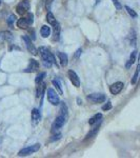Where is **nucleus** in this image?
<instances>
[{
	"label": "nucleus",
	"instance_id": "obj_1",
	"mask_svg": "<svg viewBox=\"0 0 140 158\" xmlns=\"http://www.w3.org/2000/svg\"><path fill=\"white\" fill-rule=\"evenodd\" d=\"M39 53H40V56H41V58H42L43 65H44L45 68H51L53 63H56L55 57L53 56L52 53L50 52V50H47V48L40 47L39 48Z\"/></svg>",
	"mask_w": 140,
	"mask_h": 158
},
{
	"label": "nucleus",
	"instance_id": "obj_2",
	"mask_svg": "<svg viewBox=\"0 0 140 158\" xmlns=\"http://www.w3.org/2000/svg\"><path fill=\"white\" fill-rule=\"evenodd\" d=\"M67 119H68V115L62 114V113H59V115L56 117L54 123H53V127H52L53 133H57V132L59 131L63 126H64V123L67 122Z\"/></svg>",
	"mask_w": 140,
	"mask_h": 158
},
{
	"label": "nucleus",
	"instance_id": "obj_3",
	"mask_svg": "<svg viewBox=\"0 0 140 158\" xmlns=\"http://www.w3.org/2000/svg\"><path fill=\"white\" fill-rule=\"evenodd\" d=\"M90 102H93V103H102L105 101V95L104 94H101V93H93V94H90L88 95L86 97Z\"/></svg>",
	"mask_w": 140,
	"mask_h": 158
},
{
	"label": "nucleus",
	"instance_id": "obj_4",
	"mask_svg": "<svg viewBox=\"0 0 140 158\" xmlns=\"http://www.w3.org/2000/svg\"><path fill=\"white\" fill-rule=\"evenodd\" d=\"M39 149H40V144L39 143L33 144V146L23 148L22 150H20L18 155H19V156H27V155H31V154H33V153L37 152Z\"/></svg>",
	"mask_w": 140,
	"mask_h": 158
},
{
	"label": "nucleus",
	"instance_id": "obj_5",
	"mask_svg": "<svg viewBox=\"0 0 140 158\" xmlns=\"http://www.w3.org/2000/svg\"><path fill=\"white\" fill-rule=\"evenodd\" d=\"M47 100L50 101V103H52L53 106H57L59 104V96H58L57 92L54 91L53 89H47Z\"/></svg>",
	"mask_w": 140,
	"mask_h": 158
},
{
	"label": "nucleus",
	"instance_id": "obj_6",
	"mask_svg": "<svg viewBox=\"0 0 140 158\" xmlns=\"http://www.w3.org/2000/svg\"><path fill=\"white\" fill-rule=\"evenodd\" d=\"M30 10V2L29 0H22L21 2L17 6L16 11L19 15H24L27 14V11Z\"/></svg>",
	"mask_w": 140,
	"mask_h": 158
},
{
	"label": "nucleus",
	"instance_id": "obj_7",
	"mask_svg": "<svg viewBox=\"0 0 140 158\" xmlns=\"http://www.w3.org/2000/svg\"><path fill=\"white\" fill-rule=\"evenodd\" d=\"M21 38H22V40L24 41V43H25V47H27V51L32 53L33 55L36 56V55L38 54V51L36 50V48L34 47L33 42L31 41V38H30V37H27V36H25V35H24V36H22Z\"/></svg>",
	"mask_w": 140,
	"mask_h": 158
},
{
	"label": "nucleus",
	"instance_id": "obj_8",
	"mask_svg": "<svg viewBox=\"0 0 140 158\" xmlns=\"http://www.w3.org/2000/svg\"><path fill=\"white\" fill-rule=\"evenodd\" d=\"M68 78H70L71 82L73 83L74 86H76V88H79L80 86V79L78 77V75L74 72L73 70H70L68 72Z\"/></svg>",
	"mask_w": 140,
	"mask_h": 158
},
{
	"label": "nucleus",
	"instance_id": "obj_9",
	"mask_svg": "<svg viewBox=\"0 0 140 158\" xmlns=\"http://www.w3.org/2000/svg\"><path fill=\"white\" fill-rule=\"evenodd\" d=\"M123 86H124L123 83L120 82V81H118V82L113 83V85L110 86V91H111V93L113 94V95H117V94H119L122 91Z\"/></svg>",
	"mask_w": 140,
	"mask_h": 158
},
{
	"label": "nucleus",
	"instance_id": "obj_10",
	"mask_svg": "<svg viewBox=\"0 0 140 158\" xmlns=\"http://www.w3.org/2000/svg\"><path fill=\"white\" fill-rule=\"evenodd\" d=\"M13 39V35L9 31H3L0 33V40L1 41H11Z\"/></svg>",
	"mask_w": 140,
	"mask_h": 158
},
{
	"label": "nucleus",
	"instance_id": "obj_11",
	"mask_svg": "<svg viewBox=\"0 0 140 158\" xmlns=\"http://www.w3.org/2000/svg\"><path fill=\"white\" fill-rule=\"evenodd\" d=\"M40 119H41V115H40L39 110L33 109V111H32V120H33V123H34V124L38 123V122L40 121Z\"/></svg>",
	"mask_w": 140,
	"mask_h": 158
},
{
	"label": "nucleus",
	"instance_id": "obj_12",
	"mask_svg": "<svg viewBox=\"0 0 140 158\" xmlns=\"http://www.w3.org/2000/svg\"><path fill=\"white\" fill-rule=\"evenodd\" d=\"M38 69H39V63H38L35 59H31L30 65H29V68L25 70V72H35V71L38 70Z\"/></svg>",
	"mask_w": 140,
	"mask_h": 158
},
{
	"label": "nucleus",
	"instance_id": "obj_13",
	"mask_svg": "<svg viewBox=\"0 0 140 158\" xmlns=\"http://www.w3.org/2000/svg\"><path fill=\"white\" fill-rule=\"evenodd\" d=\"M57 56H58V58H59V62H60V64L62 65V67H67L68 65V55L67 54H64V53H57Z\"/></svg>",
	"mask_w": 140,
	"mask_h": 158
},
{
	"label": "nucleus",
	"instance_id": "obj_14",
	"mask_svg": "<svg viewBox=\"0 0 140 158\" xmlns=\"http://www.w3.org/2000/svg\"><path fill=\"white\" fill-rule=\"evenodd\" d=\"M100 123H101V120H100V121H98L97 123H96V127H95V128L92 129V131L90 132V133H88V135H86L85 140H88V139H90V138H93V137L95 136L96 134H97V132H98V130H99V124H100Z\"/></svg>",
	"mask_w": 140,
	"mask_h": 158
},
{
	"label": "nucleus",
	"instance_id": "obj_15",
	"mask_svg": "<svg viewBox=\"0 0 140 158\" xmlns=\"http://www.w3.org/2000/svg\"><path fill=\"white\" fill-rule=\"evenodd\" d=\"M40 34L43 38H47L51 34V27L49 25H42L41 30H40Z\"/></svg>",
	"mask_w": 140,
	"mask_h": 158
},
{
	"label": "nucleus",
	"instance_id": "obj_16",
	"mask_svg": "<svg viewBox=\"0 0 140 158\" xmlns=\"http://www.w3.org/2000/svg\"><path fill=\"white\" fill-rule=\"evenodd\" d=\"M29 23H27V20L25 19V17H21L18 21H17V27L19 29H27L29 27Z\"/></svg>",
	"mask_w": 140,
	"mask_h": 158
},
{
	"label": "nucleus",
	"instance_id": "obj_17",
	"mask_svg": "<svg viewBox=\"0 0 140 158\" xmlns=\"http://www.w3.org/2000/svg\"><path fill=\"white\" fill-rule=\"evenodd\" d=\"M53 85L56 88V90H57V92L59 93V95H62L63 94V90H62V86H61V83H60V80L59 79H57V78H55V79H53Z\"/></svg>",
	"mask_w": 140,
	"mask_h": 158
},
{
	"label": "nucleus",
	"instance_id": "obj_18",
	"mask_svg": "<svg viewBox=\"0 0 140 158\" xmlns=\"http://www.w3.org/2000/svg\"><path fill=\"white\" fill-rule=\"evenodd\" d=\"M54 27V31H53V33H54V40H59V37H60V25L58 22H56V23L53 25Z\"/></svg>",
	"mask_w": 140,
	"mask_h": 158
},
{
	"label": "nucleus",
	"instance_id": "obj_19",
	"mask_svg": "<svg viewBox=\"0 0 140 158\" xmlns=\"http://www.w3.org/2000/svg\"><path fill=\"white\" fill-rule=\"evenodd\" d=\"M136 54H137V51H134V52H132L131 56H130V59L128 61V63L126 64V69H130L132 67V64L135 62V60H136Z\"/></svg>",
	"mask_w": 140,
	"mask_h": 158
},
{
	"label": "nucleus",
	"instance_id": "obj_20",
	"mask_svg": "<svg viewBox=\"0 0 140 158\" xmlns=\"http://www.w3.org/2000/svg\"><path fill=\"white\" fill-rule=\"evenodd\" d=\"M39 85V86L37 88V98L39 97H42L43 94H44V91H45V83H38Z\"/></svg>",
	"mask_w": 140,
	"mask_h": 158
},
{
	"label": "nucleus",
	"instance_id": "obj_21",
	"mask_svg": "<svg viewBox=\"0 0 140 158\" xmlns=\"http://www.w3.org/2000/svg\"><path fill=\"white\" fill-rule=\"evenodd\" d=\"M47 23H50L51 25H54L56 22V19H55V16L53 15V13L49 11L47 12Z\"/></svg>",
	"mask_w": 140,
	"mask_h": 158
},
{
	"label": "nucleus",
	"instance_id": "obj_22",
	"mask_svg": "<svg viewBox=\"0 0 140 158\" xmlns=\"http://www.w3.org/2000/svg\"><path fill=\"white\" fill-rule=\"evenodd\" d=\"M101 118H102V115H101V114H96V115H94L90 120H89V123H90L91 126H94V124L97 123L98 121H100Z\"/></svg>",
	"mask_w": 140,
	"mask_h": 158
},
{
	"label": "nucleus",
	"instance_id": "obj_23",
	"mask_svg": "<svg viewBox=\"0 0 140 158\" xmlns=\"http://www.w3.org/2000/svg\"><path fill=\"white\" fill-rule=\"evenodd\" d=\"M15 21H16V16H15L14 14L10 15L9 18H7V24H9V27H11V29H14V23Z\"/></svg>",
	"mask_w": 140,
	"mask_h": 158
},
{
	"label": "nucleus",
	"instance_id": "obj_24",
	"mask_svg": "<svg viewBox=\"0 0 140 158\" xmlns=\"http://www.w3.org/2000/svg\"><path fill=\"white\" fill-rule=\"evenodd\" d=\"M139 64L137 65V68H136V72H135L134 74V76H133V78H132V85H135V83L137 82V79H138V76H139Z\"/></svg>",
	"mask_w": 140,
	"mask_h": 158
},
{
	"label": "nucleus",
	"instance_id": "obj_25",
	"mask_svg": "<svg viewBox=\"0 0 140 158\" xmlns=\"http://www.w3.org/2000/svg\"><path fill=\"white\" fill-rule=\"evenodd\" d=\"M124 9H126V11H128V13H129L130 16H132V17H133V18H136V17H137V13L135 12L133 9H131V7L128 6H124Z\"/></svg>",
	"mask_w": 140,
	"mask_h": 158
},
{
	"label": "nucleus",
	"instance_id": "obj_26",
	"mask_svg": "<svg viewBox=\"0 0 140 158\" xmlns=\"http://www.w3.org/2000/svg\"><path fill=\"white\" fill-rule=\"evenodd\" d=\"M45 77V73L44 72H42V73H39L37 75V77H36V79H35V82L37 83H40V82H42V80H43V78Z\"/></svg>",
	"mask_w": 140,
	"mask_h": 158
},
{
	"label": "nucleus",
	"instance_id": "obj_27",
	"mask_svg": "<svg viewBox=\"0 0 140 158\" xmlns=\"http://www.w3.org/2000/svg\"><path fill=\"white\" fill-rule=\"evenodd\" d=\"M27 17H25V19L27 20V23H29L30 25L33 24V22H34V20H33V18H34V16H33L32 13H27Z\"/></svg>",
	"mask_w": 140,
	"mask_h": 158
},
{
	"label": "nucleus",
	"instance_id": "obj_28",
	"mask_svg": "<svg viewBox=\"0 0 140 158\" xmlns=\"http://www.w3.org/2000/svg\"><path fill=\"white\" fill-rule=\"evenodd\" d=\"M112 109V103H111V101H108L104 106H102V110L103 111H109V110H111Z\"/></svg>",
	"mask_w": 140,
	"mask_h": 158
},
{
	"label": "nucleus",
	"instance_id": "obj_29",
	"mask_svg": "<svg viewBox=\"0 0 140 158\" xmlns=\"http://www.w3.org/2000/svg\"><path fill=\"white\" fill-rule=\"evenodd\" d=\"M112 1H113L114 6H115V7L117 10H121L122 9V6L120 4V2H119L118 0H112Z\"/></svg>",
	"mask_w": 140,
	"mask_h": 158
},
{
	"label": "nucleus",
	"instance_id": "obj_30",
	"mask_svg": "<svg viewBox=\"0 0 140 158\" xmlns=\"http://www.w3.org/2000/svg\"><path fill=\"white\" fill-rule=\"evenodd\" d=\"M81 53H82V50H81V49L77 50V51H76L75 56H74V57H75V58H78V57H79V56L81 55Z\"/></svg>",
	"mask_w": 140,
	"mask_h": 158
},
{
	"label": "nucleus",
	"instance_id": "obj_31",
	"mask_svg": "<svg viewBox=\"0 0 140 158\" xmlns=\"http://www.w3.org/2000/svg\"><path fill=\"white\" fill-rule=\"evenodd\" d=\"M77 101H78V104H81V101H80V99H79V98L77 99Z\"/></svg>",
	"mask_w": 140,
	"mask_h": 158
},
{
	"label": "nucleus",
	"instance_id": "obj_32",
	"mask_svg": "<svg viewBox=\"0 0 140 158\" xmlns=\"http://www.w3.org/2000/svg\"><path fill=\"white\" fill-rule=\"evenodd\" d=\"M1 141H2V139H1V138H0V143H1Z\"/></svg>",
	"mask_w": 140,
	"mask_h": 158
},
{
	"label": "nucleus",
	"instance_id": "obj_33",
	"mask_svg": "<svg viewBox=\"0 0 140 158\" xmlns=\"http://www.w3.org/2000/svg\"><path fill=\"white\" fill-rule=\"evenodd\" d=\"M0 4H1V0H0Z\"/></svg>",
	"mask_w": 140,
	"mask_h": 158
}]
</instances>
